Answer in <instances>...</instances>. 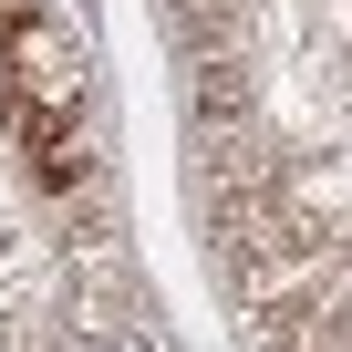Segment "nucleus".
Returning a JSON list of instances; mask_svg holds the SVG:
<instances>
[{
  "label": "nucleus",
  "instance_id": "f257e3e1",
  "mask_svg": "<svg viewBox=\"0 0 352 352\" xmlns=\"http://www.w3.org/2000/svg\"><path fill=\"white\" fill-rule=\"evenodd\" d=\"M187 104H197V124H249V104H259L249 52H197L187 63Z\"/></svg>",
  "mask_w": 352,
  "mask_h": 352
}]
</instances>
